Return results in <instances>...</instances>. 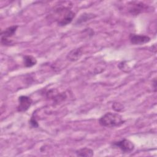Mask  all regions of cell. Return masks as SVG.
<instances>
[{
	"instance_id": "10",
	"label": "cell",
	"mask_w": 157,
	"mask_h": 157,
	"mask_svg": "<svg viewBox=\"0 0 157 157\" xmlns=\"http://www.w3.org/2000/svg\"><path fill=\"white\" fill-rule=\"evenodd\" d=\"M75 153L78 156H85V157H91L93 156V150L90 148H82L77 150Z\"/></svg>"
},
{
	"instance_id": "3",
	"label": "cell",
	"mask_w": 157,
	"mask_h": 157,
	"mask_svg": "<svg viewBox=\"0 0 157 157\" xmlns=\"http://www.w3.org/2000/svg\"><path fill=\"white\" fill-rule=\"evenodd\" d=\"M17 25H13L7 28L4 31H1V42L2 45H9L11 44L12 41L9 39L12 37L16 33L17 29Z\"/></svg>"
},
{
	"instance_id": "7",
	"label": "cell",
	"mask_w": 157,
	"mask_h": 157,
	"mask_svg": "<svg viewBox=\"0 0 157 157\" xmlns=\"http://www.w3.org/2000/svg\"><path fill=\"white\" fill-rule=\"evenodd\" d=\"M129 6V11L133 15H137L148 7L146 4L140 2H131Z\"/></svg>"
},
{
	"instance_id": "12",
	"label": "cell",
	"mask_w": 157,
	"mask_h": 157,
	"mask_svg": "<svg viewBox=\"0 0 157 157\" xmlns=\"http://www.w3.org/2000/svg\"><path fill=\"white\" fill-rule=\"evenodd\" d=\"M112 107L113 109L114 110H115L116 112H120L121 110H123V106L122 104H121L120 103H118V102H115L113 104Z\"/></svg>"
},
{
	"instance_id": "5",
	"label": "cell",
	"mask_w": 157,
	"mask_h": 157,
	"mask_svg": "<svg viewBox=\"0 0 157 157\" xmlns=\"http://www.w3.org/2000/svg\"><path fill=\"white\" fill-rule=\"evenodd\" d=\"M18 105L17 107V111L20 112H26L31 107L33 100L30 97L27 96H21L18 98Z\"/></svg>"
},
{
	"instance_id": "1",
	"label": "cell",
	"mask_w": 157,
	"mask_h": 157,
	"mask_svg": "<svg viewBox=\"0 0 157 157\" xmlns=\"http://www.w3.org/2000/svg\"><path fill=\"white\" fill-rule=\"evenodd\" d=\"M124 123L123 117L117 113L107 112L99 119L101 126L107 128H114L120 126Z\"/></svg>"
},
{
	"instance_id": "9",
	"label": "cell",
	"mask_w": 157,
	"mask_h": 157,
	"mask_svg": "<svg viewBox=\"0 0 157 157\" xmlns=\"http://www.w3.org/2000/svg\"><path fill=\"white\" fill-rule=\"evenodd\" d=\"M47 98L55 99V101H62L66 98L65 94L59 93L56 90H52L48 91L47 93Z\"/></svg>"
},
{
	"instance_id": "2",
	"label": "cell",
	"mask_w": 157,
	"mask_h": 157,
	"mask_svg": "<svg viewBox=\"0 0 157 157\" xmlns=\"http://www.w3.org/2000/svg\"><path fill=\"white\" fill-rule=\"evenodd\" d=\"M55 15L56 21L60 26H64L69 24L74 18L75 13L66 7H60L55 9Z\"/></svg>"
},
{
	"instance_id": "11",
	"label": "cell",
	"mask_w": 157,
	"mask_h": 157,
	"mask_svg": "<svg viewBox=\"0 0 157 157\" xmlns=\"http://www.w3.org/2000/svg\"><path fill=\"white\" fill-rule=\"evenodd\" d=\"M37 63L36 58L31 55H25L23 57V64L26 67H31Z\"/></svg>"
},
{
	"instance_id": "4",
	"label": "cell",
	"mask_w": 157,
	"mask_h": 157,
	"mask_svg": "<svg viewBox=\"0 0 157 157\" xmlns=\"http://www.w3.org/2000/svg\"><path fill=\"white\" fill-rule=\"evenodd\" d=\"M113 147L119 148L123 153H131L134 149V144L129 140L124 139L123 140L115 142L112 144Z\"/></svg>"
},
{
	"instance_id": "8",
	"label": "cell",
	"mask_w": 157,
	"mask_h": 157,
	"mask_svg": "<svg viewBox=\"0 0 157 157\" xmlns=\"http://www.w3.org/2000/svg\"><path fill=\"white\" fill-rule=\"evenodd\" d=\"M83 54L82 48H77L72 50L67 55V58L71 61H75L80 58Z\"/></svg>"
},
{
	"instance_id": "6",
	"label": "cell",
	"mask_w": 157,
	"mask_h": 157,
	"mask_svg": "<svg viewBox=\"0 0 157 157\" xmlns=\"http://www.w3.org/2000/svg\"><path fill=\"white\" fill-rule=\"evenodd\" d=\"M129 39L130 42L133 45H143L150 40V38L147 36L135 34H131Z\"/></svg>"
},
{
	"instance_id": "13",
	"label": "cell",
	"mask_w": 157,
	"mask_h": 157,
	"mask_svg": "<svg viewBox=\"0 0 157 157\" xmlns=\"http://www.w3.org/2000/svg\"><path fill=\"white\" fill-rule=\"evenodd\" d=\"M29 123H30L31 126L33 128H37L39 126V124H38L37 121H36L35 117H31V118L30 119V121H29Z\"/></svg>"
}]
</instances>
